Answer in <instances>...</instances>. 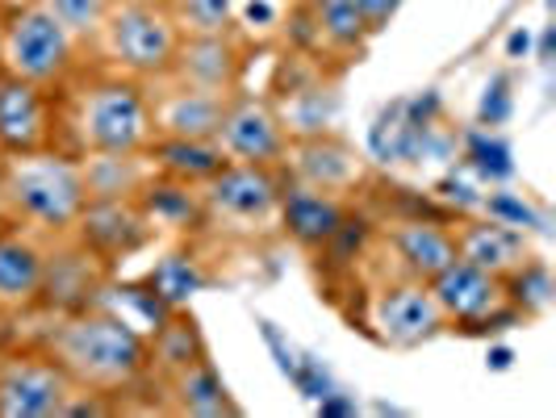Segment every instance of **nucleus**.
<instances>
[{"label":"nucleus","mask_w":556,"mask_h":418,"mask_svg":"<svg viewBox=\"0 0 556 418\" xmlns=\"http://www.w3.org/2000/svg\"><path fill=\"white\" fill-rule=\"evenodd\" d=\"M101 51L122 76L135 80H160L167 76L176 47H180V29L167 17L164 0H117L105 17V26L97 34Z\"/></svg>","instance_id":"obj_5"},{"label":"nucleus","mask_w":556,"mask_h":418,"mask_svg":"<svg viewBox=\"0 0 556 418\" xmlns=\"http://www.w3.org/2000/svg\"><path fill=\"white\" fill-rule=\"evenodd\" d=\"M4 17H9V9L0 4V47H4Z\"/></svg>","instance_id":"obj_32"},{"label":"nucleus","mask_w":556,"mask_h":418,"mask_svg":"<svg viewBox=\"0 0 556 418\" xmlns=\"http://www.w3.org/2000/svg\"><path fill=\"white\" fill-rule=\"evenodd\" d=\"M167 390H172V406L180 415H239V406L230 402V393L218 381V372H214L210 360L167 377Z\"/></svg>","instance_id":"obj_26"},{"label":"nucleus","mask_w":556,"mask_h":418,"mask_svg":"<svg viewBox=\"0 0 556 418\" xmlns=\"http://www.w3.org/2000/svg\"><path fill=\"white\" fill-rule=\"evenodd\" d=\"M80 38H72L55 22V13L42 0L13 4L4 17V47H0V72L22 76L47 92H63L80 63Z\"/></svg>","instance_id":"obj_4"},{"label":"nucleus","mask_w":556,"mask_h":418,"mask_svg":"<svg viewBox=\"0 0 556 418\" xmlns=\"http://www.w3.org/2000/svg\"><path fill=\"white\" fill-rule=\"evenodd\" d=\"M72 38H97L117 0H42Z\"/></svg>","instance_id":"obj_30"},{"label":"nucleus","mask_w":556,"mask_h":418,"mask_svg":"<svg viewBox=\"0 0 556 418\" xmlns=\"http://www.w3.org/2000/svg\"><path fill=\"white\" fill-rule=\"evenodd\" d=\"M452 243L456 255L469 259L477 268L494 273L498 280H506L510 273H519L531 259V248L523 239L519 226H506L498 218H469V223L452 226Z\"/></svg>","instance_id":"obj_19"},{"label":"nucleus","mask_w":556,"mask_h":418,"mask_svg":"<svg viewBox=\"0 0 556 418\" xmlns=\"http://www.w3.org/2000/svg\"><path fill=\"white\" fill-rule=\"evenodd\" d=\"M84 193L88 201H139L147 180L155 176V164L139 155H80Z\"/></svg>","instance_id":"obj_21"},{"label":"nucleus","mask_w":556,"mask_h":418,"mask_svg":"<svg viewBox=\"0 0 556 418\" xmlns=\"http://www.w3.org/2000/svg\"><path fill=\"white\" fill-rule=\"evenodd\" d=\"M427 289H431L435 306L444 309L447 327H485L494 318H519V309L506 302V284L460 255L447 259L444 268L427 280Z\"/></svg>","instance_id":"obj_10"},{"label":"nucleus","mask_w":556,"mask_h":418,"mask_svg":"<svg viewBox=\"0 0 556 418\" xmlns=\"http://www.w3.org/2000/svg\"><path fill=\"white\" fill-rule=\"evenodd\" d=\"M368 327L390 347H418L447 331L444 309L435 306L427 280L390 277L368 302Z\"/></svg>","instance_id":"obj_8"},{"label":"nucleus","mask_w":556,"mask_h":418,"mask_svg":"<svg viewBox=\"0 0 556 418\" xmlns=\"http://www.w3.org/2000/svg\"><path fill=\"white\" fill-rule=\"evenodd\" d=\"M218 147L226 160L235 164H260V167H280L285 151H289V130L280 122V113L273 101L251 97V92H230L218 126Z\"/></svg>","instance_id":"obj_9"},{"label":"nucleus","mask_w":556,"mask_h":418,"mask_svg":"<svg viewBox=\"0 0 556 418\" xmlns=\"http://www.w3.org/2000/svg\"><path fill=\"white\" fill-rule=\"evenodd\" d=\"M84 193L80 160L67 151H29L0 155V218L34 230V235H72L80 223Z\"/></svg>","instance_id":"obj_3"},{"label":"nucleus","mask_w":556,"mask_h":418,"mask_svg":"<svg viewBox=\"0 0 556 418\" xmlns=\"http://www.w3.org/2000/svg\"><path fill=\"white\" fill-rule=\"evenodd\" d=\"M164 9L180 34H223L235 29L239 0H164Z\"/></svg>","instance_id":"obj_27"},{"label":"nucleus","mask_w":556,"mask_h":418,"mask_svg":"<svg viewBox=\"0 0 556 418\" xmlns=\"http://www.w3.org/2000/svg\"><path fill=\"white\" fill-rule=\"evenodd\" d=\"M42 273H47V248L34 239V230L17 223L0 226V314L34 306Z\"/></svg>","instance_id":"obj_18"},{"label":"nucleus","mask_w":556,"mask_h":418,"mask_svg":"<svg viewBox=\"0 0 556 418\" xmlns=\"http://www.w3.org/2000/svg\"><path fill=\"white\" fill-rule=\"evenodd\" d=\"M248 72V47L235 29L223 34H180L176 59L164 80L205 88V92H239Z\"/></svg>","instance_id":"obj_12"},{"label":"nucleus","mask_w":556,"mask_h":418,"mask_svg":"<svg viewBox=\"0 0 556 418\" xmlns=\"http://www.w3.org/2000/svg\"><path fill=\"white\" fill-rule=\"evenodd\" d=\"M280 189H285L280 167L235 164V160H230L218 176H210V180L201 185V201H205L210 223L264 226L277 218Z\"/></svg>","instance_id":"obj_7"},{"label":"nucleus","mask_w":556,"mask_h":418,"mask_svg":"<svg viewBox=\"0 0 556 418\" xmlns=\"http://www.w3.org/2000/svg\"><path fill=\"white\" fill-rule=\"evenodd\" d=\"M147 101H151L155 139H218L230 92H205L160 76Z\"/></svg>","instance_id":"obj_14"},{"label":"nucleus","mask_w":556,"mask_h":418,"mask_svg":"<svg viewBox=\"0 0 556 418\" xmlns=\"http://www.w3.org/2000/svg\"><path fill=\"white\" fill-rule=\"evenodd\" d=\"M155 139L151 101L135 76H105L59 101V151L67 155H139Z\"/></svg>","instance_id":"obj_2"},{"label":"nucleus","mask_w":556,"mask_h":418,"mask_svg":"<svg viewBox=\"0 0 556 418\" xmlns=\"http://www.w3.org/2000/svg\"><path fill=\"white\" fill-rule=\"evenodd\" d=\"M205 280V273L197 268L193 255H167L164 264L151 273V293L164 302L167 309L185 306V297Z\"/></svg>","instance_id":"obj_28"},{"label":"nucleus","mask_w":556,"mask_h":418,"mask_svg":"<svg viewBox=\"0 0 556 418\" xmlns=\"http://www.w3.org/2000/svg\"><path fill=\"white\" fill-rule=\"evenodd\" d=\"M139 205L151 226H176V230H189V226H205V201H201V185H185V180H172V176H151L147 189L139 193Z\"/></svg>","instance_id":"obj_24"},{"label":"nucleus","mask_w":556,"mask_h":418,"mask_svg":"<svg viewBox=\"0 0 556 418\" xmlns=\"http://www.w3.org/2000/svg\"><path fill=\"white\" fill-rule=\"evenodd\" d=\"M147 347H151V368H147V372H160V377H176V372H185V368H193V364L210 360L205 339L197 331L193 314H185L180 306L172 309L164 322L155 327V334L147 339Z\"/></svg>","instance_id":"obj_23"},{"label":"nucleus","mask_w":556,"mask_h":418,"mask_svg":"<svg viewBox=\"0 0 556 418\" xmlns=\"http://www.w3.org/2000/svg\"><path fill=\"white\" fill-rule=\"evenodd\" d=\"M280 167H289V180L334 197L356 193L364 180V160L356 155V147L331 135V130L289 139V151H285Z\"/></svg>","instance_id":"obj_13"},{"label":"nucleus","mask_w":556,"mask_h":418,"mask_svg":"<svg viewBox=\"0 0 556 418\" xmlns=\"http://www.w3.org/2000/svg\"><path fill=\"white\" fill-rule=\"evenodd\" d=\"M0 4H4V9H13V4H26V0H0Z\"/></svg>","instance_id":"obj_33"},{"label":"nucleus","mask_w":556,"mask_h":418,"mask_svg":"<svg viewBox=\"0 0 556 418\" xmlns=\"http://www.w3.org/2000/svg\"><path fill=\"white\" fill-rule=\"evenodd\" d=\"M352 4H356V13L364 17L368 34H381L397 17V9H402V0H352Z\"/></svg>","instance_id":"obj_31"},{"label":"nucleus","mask_w":556,"mask_h":418,"mask_svg":"<svg viewBox=\"0 0 556 418\" xmlns=\"http://www.w3.org/2000/svg\"><path fill=\"white\" fill-rule=\"evenodd\" d=\"M59 151V101L55 92L0 72V155Z\"/></svg>","instance_id":"obj_11"},{"label":"nucleus","mask_w":556,"mask_h":418,"mask_svg":"<svg viewBox=\"0 0 556 418\" xmlns=\"http://www.w3.org/2000/svg\"><path fill=\"white\" fill-rule=\"evenodd\" d=\"M76 239V235H72ZM105 259L92 255L80 239L72 248H55L47 251V273H42V289H38V302L34 306L55 309V314H67V309H84L97 293H101V280H105Z\"/></svg>","instance_id":"obj_15"},{"label":"nucleus","mask_w":556,"mask_h":418,"mask_svg":"<svg viewBox=\"0 0 556 418\" xmlns=\"http://www.w3.org/2000/svg\"><path fill=\"white\" fill-rule=\"evenodd\" d=\"M306 13H309V26H314V38L327 51H334V55L356 59L368 47V38H372L352 0H309Z\"/></svg>","instance_id":"obj_25"},{"label":"nucleus","mask_w":556,"mask_h":418,"mask_svg":"<svg viewBox=\"0 0 556 418\" xmlns=\"http://www.w3.org/2000/svg\"><path fill=\"white\" fill-rule=\"evenodd\" d=\"M386 251L397 264V277L431 280L447 259H456V243L452 230L427 218H410V223H393L386 230Z\"/></svg>","instance_id":"obj_20"},{"label":"nucleus","mask_w":556,"mask_h":418,"mask_svg":"<svg viewBox=\"0 0 556 418\" xmlns=\"http://www.w3.org/2000/svg\"><path fill=\"white\" fill-rule=\"evenodd\" d=\"M502 284H506V302L519 309V314H540V309L553 302V277L535 259H528L519 273H510Z\"/></svg>","instance_id":"obj_29"},{"label":"nucleus","mask_w":556,"mask_h":418,"mask_svg":"<svg viewBox=\"0 0 556 418\" xmlns=\"http://www.w3.org/2000/svg\"><path fill=\"white\" fill-rule=\"evenodd\" d=\"M72 393V377L42 347L0 356V418H63Z\"/></svg>","instance_id":"obj_6"},{"label":"nucleus","mask_w":556,"mask_h":418,"mask_svg":"<svg viewBox=\"0 0 556 418\" xmlns=\"http://www.w3.org/2000/svg\"><path fill=\"white\" fill-rule=\"evenodd\" d=\"M72 235L92 255H101L105 264H113L117 255L139 251L155 235V226L147 223L139 201H88L80 223L72 226Z\"/></svg>","instance_id":"obj_16"},{"label":"nucleus","mask_w":556,"mask_h":418,"mask_svg":"<svg viewBox=\"0 0 556 418\" xmlns=\"http://www.w3.org/2000/svg\"><path fill=\"white\" fill-rule=\"evenodd\" d=\"M277 218L293 243H302L306 251H327V243L348 223V201L334 193H318L298 180H285Z\"/></svg>","instance_id":"obj_17"},{"label":"nucleus","mask_w":556,"mask_h":418,"mask_svg":"<svg viewBox=\"0 0 556 418\" xmlns=\"http://www.w3.org/2000/svg\"><path fill=\"white\" fill-rule=\"evenodd\" d=\"M147 160L155 164L160 176L185 180V185H205L210 176H218L230 164L214 139H151Z\"/></svg>","instance_id":"obj_22"},{"label":"nucleus","mask_w":556,"mask_h":418,"mask_svg":"<svg viewBox=\"0 0 556 418\" xmlns=\"http://www.w3.org/2000/svg\"><path fill=\"white\" fill-rule=\"evenodd\" d=\"M42 352L72 377L76 390L101 397H122L126 390H135L151 368L147 334L122 314L97 306L55 314V327L42 339Z\"/></svg>","instance_id":"obj_1"}]
</instances>
